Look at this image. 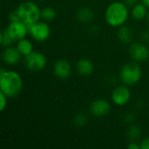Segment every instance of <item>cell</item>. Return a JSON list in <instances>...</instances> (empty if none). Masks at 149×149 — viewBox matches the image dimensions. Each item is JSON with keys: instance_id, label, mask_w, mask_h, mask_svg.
<instances>
[{"instance_id": "83f0119b", "label": "cell", "mask_w": 149, "mask_h": 149, "mask_svg": "<svg viewBox=\"0 0 149 149\" xmlns=\"http://www.w3.org/2000/svg\"><path fill=\"white\" fill-rule=\"evenodd\" d=\"M141 37H142V39H143V40H145V41H148L149 31H145V32H143V33H142V35H141Z\"/></svg>"}, {"instance_id": "9a60e30c", "label": "cell", "mask_w": 149, "mask_h": 149, "mask_svg": "<svg viewBox=\"0 0 149 149\" xmlns=\"http://www.w3.org/2000/svg\"><path fill=\"white\" fill-rule=\"evenodd\" d=\"M148 7L143 3H138L133 6L131 10L132 17L136 20H142L148 16Z\"/></svg>"}, {"instance_id": "f546056e", "label": "cell", "mask_w": 149, "mask_h": 149, "mask_svg": "<svg viewBox=\"0 0 149 149\" xmlns=\"http://www.w3.org/2000/svg\"><path fill=\"white\" fill-rule=\"evenodd\" d=\"M147 17H148V23H149V11H148V16H147Z\"/></svg>"}, {"instance_id": "d6986e66", "label": "cell", "mask_w": 149, "mask_h": 149, "mask_svg": "<svg viewBox=\"0 0 149 149\" xmlns=\"http://www.w3.org/2000/svg\"><path fill=\"white\" fill-rule=\"evenodd\" d=\"M57 16V12L54 8L47 6L41 10V18L45 21H52Z\"/></svg>"}, {"instance_id": "3957f363", "label": "cell", "mask_w": 149, "mask_h": 149, "mask_svg": "<svg viewBox=\"0 0 149 149\" xmlns=\"http://www.w3.org/2000/svg\"><path fill=\"white\" fill-rule=\"evenodd\" d=\"M20 20L24 22L28 28L39 21L41 17V10L39 7L32 1H24L17 8Z\"/></svg>"}, {"instance_id": "ffe728a7", "label": "cell", "mask_w": 149, "mask_h": 149, "mask_svg": "<svg viewBox=\"0 0 149 149\" xmlns=\"http://www.w3.org/2000/svg\"><path fill=\"white\" fill-rule=\"evenodd\" d=\"M141 136V130L138 126L132 125L129 127L127 130V137L130 139L131 141H138Z\"/></svg>"}, {"instance_id": "2e32d148", "label": "cell", "mask_w": 149, "mask_h": 149, "mask_svg": "<svg viewBox=\"0 0 149 149\" xmlns=\"http://www.w3.org/2000/svg\"><path fill=\"white\" fill-rule=\"evenodd\" d=\"M94 13L93 10L89 7H82L77 12L78 19L82 23H88L93 19Z\"/></svg>"}, {"instance_id": "5b68a950", "label": "cell", "mask_w": 149, "mask_h": 149, "mask_svg": "<svg viewBox=\"0 0 149 149\" xmlns=\"http://www.w3.org/2000/svg\"><path fill=\"white\" fill-rule=\"evenodd\" d=\"M24 63L30 71L39 72L46 66L47 59L42 52L33 51L31 53L24 57Z\"/></svg>"}, {"instance_id": "52a82bcc", "label": "cell", "mask_w": 149, "mask_h": 149, "mask_svg": "<svg viewBox=\"0 0 149 149\" xmlns=\"http://www.w3.org/2000/svg\"><path fill=\"white\" fill-rule=\"evenodd\" d=\"M112 101L113 104L119 107H123L127 104L131 99V92L127 86H119L115 87L111 95Z\"/></svg>"}, {"instance_id": "8992f818", "label": "cell", "mask_w": 149, "mask_h": 149, "mask_svg": "<svg viewBox=\"0 0 149 149\" xmlns=\"http://www.w3.org/2000/svg\"><path fill=\"white\" fill-rule=\"evenodd\" d=\"M29 33L38 42L47 40L51 35V28L46 22L38 21L29 27Z\"/></svg>"}, {"instance_id": "d4e9b609", "label": "cell", "mask_w": 149, "mask_h": 149, "mask_svg": "<svg viewBox=\"0 0 149 149\" xmlns=\"http://www.w3.org/2000/svg\"><path fill=\"white\" fill-rule=\"evenodd\" d=\"M141 149H149V137L144 139L141 143Z\"/></svg>"}, {"instance_id": "30bf717a", "label": "cell", "mask_w": 149, "mask_h": 149, "mask_svg": "<svg viewBox=\"0 0 149 149\" xmlns=\"http://www.w3.org/2000/svg\"><path fill=\"white\" fill-rule=\"evenodd\" d=\"M7 30L15 40H20L24 38L27 33L29 32L28 26L22 21L10 22L7 27Z\"/></svg>"}, {"instance_id": "4fadbf2b", "label": "cell", "mask_w": 149, "mask_h": 149, "mask_svg": "<svg viewBox=\"0 0 149 149\" xmlns=\"http://www.w3.org/2000/svg\"><path fill=\"white\" fill-rule=\"evenodd\" d=\"M76 69L79 74L82 76H89L93 73L94 66L93 62L88 58H80L76 64Z\"/></svg>"}, {"instance_id": "7c38bea8", "label": "cell", "mask_w": 149, "mask_h": 149, "mask_svg": "<svg viewBox=\"0 0 149 149\" xmlns=\"http://www.w3.org/2000/svg\"><path fill=\"white\" fill-rule=\"evenodd\" d=\"M21 56H22V54L20 53V52L18 51V49L17 47L8 46L3 51L2 58H3V62L6 65H17L20 61Z\"/></svg>"}, {"instance_id": "277c9868", "label": "cell", "mask_w": 149, "mask_h": 149, "mask_svg": "<svg viewBox=\"0 0 149 149\" xmlns=\"http://www.w3.org/2000/svg\"><path fill=\"white\" fill-rule=\"evenodd\" d=\"M141 75V68L136 61L125 64L120 72V79L126 86H134L137 84L140 81Z\"/></svg>"}, {"instance_id": "e0dca14e", "label": "cell", "mask_w": 149, "mask_h": 149, "mask_svg": "<svg viewBox=\"0 0 149 149\" xmlns=\"http://www.w3.org/2000/svg\"><path fill=\"white\" fill-rule=\"evenodd\" d=\"M17 48L20 52V53L24 57L29 55L30 53H31L33 52V45H32V43L29 39H27L25 38H23V39L18 40Z\"/></svg>"}, {"instance_id": "ba28073f", "label": "cell", "mask_w": 149, "mask_h": 149, "mask_svg": "<svg viewBox=\"0 0 149 149\" xmlns=\"http://www.w3.org/2000/svg\"><path fill=\"white\" fill-rule=\"evenodd\" d=\"M129 53L131 58L136 62H144L149 58V49L141 43H134L130 45Z\"/></svg>"}, {"instance_id": "6da1fadb", "label": "cell", "mask_w": 149, "mask_h": 149, "mask_svg": "<svg viewBox=\"0 0 149 149\" xmlns=\"http://www.w3.org/2000/svg\"><path fill=\"white\" fill-rule=\"evenodd\" d=\"M0 89L8 98H16L23 89L22 77L15 71L2 68L0 71Z\"/></svg>"}, {"instance_id": "44dd1931", "label": "cell", "mask_w": 149, "mask_h": 149, "mask_svg": "<svg viewBox=\"0 0 149 149\" xmlns=\"http://www.w3.org/2000/svg\"><path fill=\"white\" fill-rule=\"evenodd\" d=\"M74 124L78 127H84L86 125L87 123V118L85 114L83 113H78L75 117H74Z\"/></svg>"}, {"instance_id": "ac0fdd59", "label": "cell", "mask_w": 149, "mask_h": 149, "mask_svg": "<svg viewBox=\"0 0 149 149\" xmlns=\"http://www.w3.org/2000/svg\"><path fill=\"white\" fill-rule=\"evenodd\" d=\"M14 41H15V39L10 34V32L8 31L7 28L1 31V34H0V43H1L2 46H6V47L10 46L13 44Z\"/></svg>"}, {"instance_id": "8fae6325", "label": "cell", "mask_w": 149, "mask_h": 149, "mask_svg": "<svg viewBox=\"0 0 149 149\" xmlns=\"http://www.w3.org/2000/svg\"><path fill=\"white\" fill-rule=\"evenodd\" d=\"M53 73L61 79H66L72 74V65L65 59H58L53 65Z\"/></svg>"}, {"instance_id": "f1b7e54d", "label": "cell", "mask_w": 149, "mask_h": 149, "mask_svg": "<svg viewBox=\"0 0 149 149\" xmlns=\"http://www.w3.org/2000/svg\"><path fill=\"white\" fill-rule=\"evenodd\" d=\"M141 3H143L148 8H149V0H141Z\"/></svg>"}, {"instance_id": "484cf974", "label": "cell", "mask_w": 149, "mask_h": 149, "mask_svg": "<svg viewBox=\"0 0 149 149\" xmlns=\"http://www.w3.org/2000/svg\"><path fill=\"white\" fill-rule=\"evenodd\" d=\"M128 149H140L141 148V144H138L136 141H131L128 146H127Z\"/></svg>"}, {"instance_id": "5bb4252c", "label": "cell", "mask_w": 149, "mask_h": 149, "mask_svg": "<svg viewBox=\"0 0 149 149\" xmlns=\"http://www.w3.org/2000/svg\"><path fill=\"white\" fill-rule=\"evenodd\" d=\"M117 36H118V38L122 43L128 44L132 42L133 38H134V33L130 27L127 25H122L119 27V30L117 31Z\"/></svg>"}, {"instance_id": "cb8c5ba5", "label": "cell", "mask_w": 149, "mask_h": 149, "mask_svg": "<svg viewBox=\"0 0 149 149\" xmlns=\"http://www.w3.org/2000/svg\"><path fill=\"white\" fill-rule=\"evenodd\" d=\"M134 120H135V116H134V113H127L126 115H125V120L127 121V122H134Z\"/></svg>"}, {"instance_id": "603a6c76", "label": "cell", "mask_w": 149, "mask_h": 149, "mask_svg": "<svg viewBox=\"0 0 149 149\" xmlns=\"http://www.w3.org/2000/svg\"><path fill=\"white\" fill-rule=\"evenodd\" d=\"M10 22H13V21H21L20 20V17H19V14H18V11H17V9L12 10L10 14Z\"/></svg>"}, {"instance_id": "4316f807", "label": "cell", "mask_w": 149, "mask_h": 149, "mask_svg": "<svg viewBox=\"0 0 149 149\" xmlns=\"http://www.w3.org/2000/svg\"><path fill=\"white\" fill-rule=\"evenodd\" d=\"M139 1L140 0H124V3L127 5H129V6H132L133 7L134 5H135L136 3H138Z\"/></svg>"}, {"instance_id": "7402d4cb", "label": "cell", "mask_w": 149, "mask_h": 149, "mask_svg": "<svg viewBox=\"0 0 149 149\" xmlns=\"http://www.w3.org/2000/svg\"><path fill=\"white\" fill-rule=\"evenodd\" d=\"M8 104V97L3 93L0 92V111L3 112L4 109L6 108Z\"/></svg>"}, {"instance_id": "9c48e42d", "label": "cell", "mask_w": 149, "mask_h": 149, "mask_svg": "<svg viewBox=\"0 0 149 149\" xmlns=\"http://www.w3.org/2000/svg\"><path fill=\"white\" fill-rule=\"evenodd\" d=\"M111 111V104L105 99H98L92 102L90 112L95 117H104Z\"/></svg>"}, {"instance_id": "7a4b0ae2", "label": "cell", "mask_w": 149, "mask_h": 149, "mask_svg": "<svg viewBox=\"0 0 149 149\" xmlns=\"http://www.w3.org/2000/svg\"><path fill=\"white\" fill-rule=\"evenodd\" d=\"M128 17L129 10L124 2H113L107 6L105 12L106 21L112 27H120L124 25Z\"/></svg>"}]
</instances>
